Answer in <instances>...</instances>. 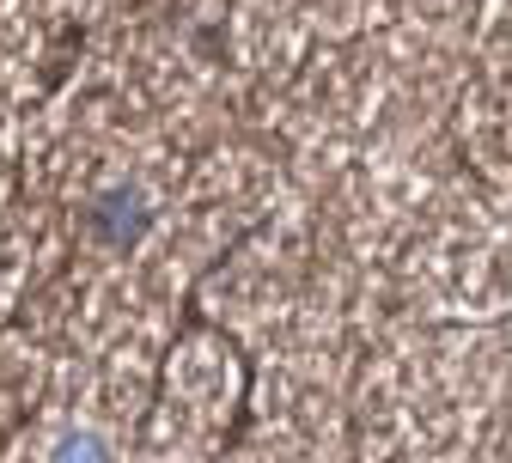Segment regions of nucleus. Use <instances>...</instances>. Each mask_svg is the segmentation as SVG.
Returning <instances> with one entry per match:
<instances>
[{"label":"nucleus","instance_id":"f257e3e1","mask_svg":"<svg viewBox=\"0 0 512 463\" xmlns=\"http://www.w3.org/2000/svg\"><path fill=\"white\" fill-rule=\"evenodd\" d=\"M98 457H104V451H98V439H92V433H74L68 445L55 451V463H98Z\"/></svg>","mask_w":512,"mask_h":463}]
</instances>
